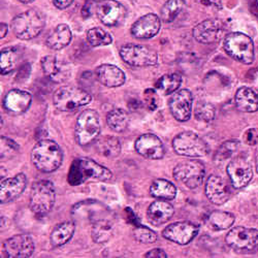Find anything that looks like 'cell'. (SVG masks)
Here are the masks:
<instances>
[{
    "instance_id": "1",
    "label": "cell",
    "mask_w": 258,
    "mask_h": 258,
    "mask_svg": "<svg viewBox=\"0 0 258 258\" xmlns=\"http://www.w3.org/2000/svg\"><path fill=\"white\" fill-rule=\"evenodd\" d=\"M112 177L113 174L109 168L98 164L93 159L82 157L75 159L72 163L69 183L73 186H78L88 181H110Z\"/></svg>"
},
{
    "instance_id": "2",
    "label": "cell",
    "mask_w": 258,
    "mask_h": 258,
    "mask_svg": "<svg viewBox=\"0 0 258 258\" xmlns=\"http://www.w3.org/2000/svg\"><path fill=\"white\" fill-rule=\"evenodd\" d=\"M31 160L42 173H53L62 163L63 152L56 142L41 140L32 149Z\"/></svg>"
},
{
    "instance_id": "3",
    "label": "cell",
    "mask_w": 258,
    "mask_h": 258,
    "mask_svg": "<svg viewBox=\"0 0 258 258\" xmlns=\"http://www.w3.org/2000/svg\"><path fill=\"white\" fill-rule=\"evenodd\" d=\"M46 19L37 10H29L15 17L12 21V30L15 35L23 40L36 37L45 28Z\"/></svg>"
},
{
    "instance_id": "4",
    "label": "cell",
    "mask_w": 258,
    "mask_h": 258,
    "mask_svg": "<svg viewBox=\"0 0 258 258\" xmlns=\"http://www.w3.org/2000/svg\"><path fill=\"white\" fill-rule=\"evenodd\" d=\"M56 192L55 187L50 181L35 182L30 193V210L38 217L46 216L55 205Z\"/></svg>"
},
{
    "instance_id": "5",
    "label": "cell",
    "mask_w": 258,
    "mask_h": 258,
    "mask_svg": "<svg viewBox=\"0 0 258 258\" xmlns=\"http://www.w3.org/2000/svg\"><path fill=\"white\" fill-rule=\"evenodd\" d=\"M223 48L228 56L243 64L254 61V45L251 37L241 32H232L225 36Z\"/></svg>"
},
{
    "instance_id": "6",
    "label": "cell",
    "mask_w": 258,
    "mask_h": 258,
    "mask_svg": "<svg viewBox=\"0 0 258 258\" xmlns=\"http://www.w3.org/2000/svg\"><path fill=\"white\" fill-rule=\"evenodd\" d=\"M54 104L61 112H73L79 107L87 105L91 100V95L82 88L74 86H66L58 89L53 97Z\"/></svg>"
},
{
    "instance_id": "7",
    "label": "cell",
    "mask_w": 258,
    "mask_h": 258,
    "mask_svg": "<svg viewBox=\"0 0 258 258\" xmlns=\"http://www.w3.org/2000/svg\"><path fill=\"white\" fill-rule=\"evenodd\" d=\"M175 152L186 157H204L210 149L205 140L192 132H184L179 134L173 141Z\"/></svg>"
},
{
    "instance_id": "8",
    "label": "cell",
    "mask_w": 258,
    "mask_h": 258,
    "mask_svg": "<svg viewBox=\"0 0 258 258\" xmlns=\"http://www.w3.org/2000/svg\"><path fill=\"white\" fill-rule=\"evenodd\" d=\"M100 122L99 115L94 110H85L79 116L76 124L75 136L77 143L86 146L93 143L99 136Z\"/></svg>"
},
{
    "instance_id": "9",
    "label": "cell",
    "mask_w": 258,
    "mask_h": 258,
    "mask_svg": "<svg viewBox=\"0 0 258 258\" xmlns=\"http://www.w3.org/2000/svg\"><path fill=\"white\" fill-rule=\"evenodd\" d=\"M120 56L124 62L132 67L145 68L152 67L157 64L158 54L153 49L141 46L128 44L120 49Z\"/></svg>"
},
{
    "instance_id": "10",
    "label": "cell",
    "mask_w": 258,
    "mask_h": 258,
    "mask_svg": "<svg viewBox=\"0 0 258 258\" xmlns=\"http://www.w3.org/2000/svg\"><path fill=\"white\" fill-rule=\"evenodd\" d=\"M175 179L184 184L187 188H198L204 182L206 169L205 165L198 160H187L179 163L174 168Z\"/></svg>"
},
{
    "instance_id": "11",
    "label": "cell",
    "mask_w": 258,
    "mask_h": 258,
    "mask_svg": "<svg viewBox=\"0 0 258 258\" xmlns=\"http://www.w3.org/2000/svg\"><path fill=\"white\" fill-rule=\"evenodd\" d=\"M225 241L235 252L251 251L258 241V229L243 226L234 227L227 233Z\"/></svg>"
},
{
    "instance_id": "12",
    "label": "cell",
    "mask_w": 258,
    "mask_h": 258,
    "mask_svg": "<svg viewBox=\"0 0 258 258\" xmlns=\"http://www.w3.org/2000/svg\"><path fill=\"white\" fill-rule=\"evenodd\" d=\"M226 33L225 24L219 19L203 21L193 29V37L201 44H214L219 41Z\"/></svg>"
},
{
    "instance_id": "13",
    "label": "cell",
    "mask_w": 258,
    "mask_h": 258,
    "mask_svg": "<svg viewBox=\"0 0 258 258\" xmlns=\"http://www.w3.org/2000/svg\"><path fill=\"white\" fill-rule=\"evenodd\" d=\"M98 19L106 26H118L124 22L126 9L117 0H101L96 7Z\"/></svg>"
},
{
    "instance_id": "14",
    "label": "cell",
    "mask_w": 258,
    "mask_h": 258,
    "mask_svg": "<svg viewBox=\"0 0 258 258\" xmlns=\"http://www.w3.org/2000/svg\"><path fill=\"white\" fill-rule=\"evenodd\" d=\"M227 175L234 188H243L250 183L253 177L251 163L244 156L235 157L227 165Z\"/></svg>"
},
{
    "instance_id": "15",
    "label": "cell",
    "mask_w": 258,
    "mask_h": 258,
    "mask_svg": "<svg viewBox=\"0 0 258 258\" xmlns=\"http://www.w3.org/2000/svg\"><path fill=\"white\" fill-rule=\"evenodd\" d=\"M200 227L189 221L176 222L169 224L163 230L165 239L179 245H187L198 235Z\"/></svg>"
},
{
    "instance_id": "16",
    "label": "cell",
    "mask_w": 258,
    "mask_h": 258,
    "mask_svg": "<svg viewBox=\"0 0 258 258\" xmlns=\"http://www.w3.org/2000/svg\"><path fill=\"white\" fill-rule=\"evenodd\" d=\"M40 63L46 77L54 83H63L71 77L72 68L64 60L50 55L42 58Z\"/></svg>"
},
{
    "instance_id": "17",
    "label": "cell",
    "mask_w": 258,
    "mask_h": 258,
    "mask_svg": "<svg viewBox=\"0 0 258 258\" xmlns=\"http://www.w3.org/2000/svg\"><path fill=\"white\" fill-rule=\"evenodd\" d=\"M137 152L148 159H161L165 154V149L161 140L153 134H145L136 142Z\"/></svg>"
},
{
    "instance_id": "18",
    "label": "cell",
    "mask_w": 258,
    "mask_h": 258,
    "mask_svg": "<svg viewBox=\"0 0 258 258\" xmlns=\"http://www.w3.org/2000/svg\"><path fill=\"white\" fill-rule=\"evenodd\" d=\"M5 250L10 258H27L34 252V242L28 234H17L5 242Z\"/></svg>"
},
{
    "instance_id": "19",
    "label": "cell",
    "mask_w": 258,
    "mask_h": 258,
    "mask_svg": "<svg viewBox=\"0 0 258 258\" xmlns=\"http://www.w3.org/2000/svg\"><path fill=\"white\" fill-rule=\"evenodd\" d=\"M192 102L193 96L189 90L183 89L178 92H175V94L169 101L171 115L180 122L188 121L191 116Z\"/></svg>"
},
{
    "instance_id": "20",
    "label": "cell",
    "mask_w": 258,
    "mask_h": 258,
    "mask_svg": "<svg viewBox=\"0 0 258 258\" xmlns=\"http://www.w3.org/2000/svg\"><path fill=\"white\" fill-rule=\"evenodd\" d=\"M206 196L213 204L220 206L230 199L231 191L225 180L219 176L212 175L206 183Z\"/></svg>"
},
{
    "instance_id": "21",
    "label": "cell",
    "mask_w": 258,
    "mask_h": 258,
    "mask_svg": "<svg viewBox=\"0 0 258 258\" xmlns=\"http://www.w3.org/2000/svg\"><path fill=\"white\" fill-rule=\"evenodd\" d=\"M27 178L24 174H18L13 178L2 181L0 186V201L3 204L17 200L25 191Z\"/></svg>"
},
{
    "instance_id": "22",
    "label": "cell",
    "mask_w": 258,
    "mask_h": 258,
    "mask_svg": "<svg viewBox=\"0 0 258 258\" xmlns=\"http://www.w3.org/2000/svg\"><path fill=\"white\" fill-rule=\"evenodd\" d=\"M161 22L155 14H148L140 18L132 27V34L136 38L148 39L155 36L160 30Z\"/></svg>"
},
{
    "instance_id": "23",
    "label": "cell",
    "mask_w": 258,
    "mask_h": 258,
    "mask_svg": "<svg viewBox=\"0 0 258 258\" xmlns=\"http://www.w3.org/2000/svg\"><path fill=\"white\" fill-rule=\"evenodd\" d=\"M31 94L19 89L8 92L4 99L5 109L13 115H21L25 113L31 104Z\"/></svg>"
},
{
    "instance_id": "24",
    "label": "cell",
    "mask_w": 258,
    "mask_h": 258,
    "mask_svg": "<svg viewBox=\"0 0 258 258\" xmlns=\"http://www.w3.org/2000/svg\"><path fill=\"white\" fill-rule=\"evenodd\" d=\"M97 80L105 87H120L126 80L125 74L113 64H102L96 69Z\"/></svg>"
},
{
    "instance_id": "25",
    "label": "cell",
    "mask_w": 258,
    "mask_h": 258,
    "mask_svg": "<svg viewBox=\"0 0 258 258\" xmlns=\"http://www.w3.org/2000/svg\"><path fill=\"white\" fill-rule=\"evenodd\" d=\"M174 207L163 200L154 202L149 207L147 215L149 221L154 225H161L166 223L174 215Z\"/></svg>"
},
{
    "instance_id": "26",
    "label": "cell",
    "mask_w": 258,
    "mask_h": 258,
    "mask_svg": "<svg viewBox=\"0 0 258 258\" xmlns=\"http://www.w3.org/2000/svg\"><path fill=\"white\" fill-rule=\"evenodd\" d=\"M235 104L243 113H255L258 111V95L253 89L242 87L235 93Z\"/></svg>"
},
{
    "instance_id": "27",
    "label": "cell",
    "mask_w": 258,
    "mask_h": 258,
    "mask_svg": "<svg viewBox=\"0 0 258 258\" xmlns=\"http://www.w3.org/2000/svg\"><path fill=\"white\" fill-rule=\"evenodd\" d=\"M72 36L71 28L67 24H60L48 36L47 46L55 51L62 50L70 45Z\"/></svg>"
},
{
    "instance_id": "28",
    "label": "cell",
    "mask_w": 258,
    "mask_h": 258,
    "mask_svg": "<svg viewBox=\"0 0 258 258\" xmlns=\"http://www.w3.org/2000/svg\"><path fill=\"white\" fill-rule=\"evenodd\" d=\"M150 195L153 198L163 201L174 200L177 196L176 186L164 179H157L153 181L150 187Z\"/></svg>"
},
{
    "instance_id": "29",
    "label": "cell",
    "mask_w": 258,
    "mask_h": 258,
    "mask_svg": "<svg viewBox=\"0 0 258 258\" xmlns=\"http://www.w3.org/2000/svg\"><path fill=\"white\" fill-rule=\"evenodd\" d=\"M76 230V225L72 221L58 224L51 233V243L55 247L66 245L72 238Z\"/></svg>"
},
{
    "instance_id": "30",
    "label": "cell",
    "mask_w": 258,
    "mask_h": 258,
    "mask_svg": "<svg viewBox=\"0 0 258 258\" xmlns=\"http://www.w3.org/2000/svg\"><path fill=\"white\" fill-rule=\"evenodd\" d=\"M114 234L113 224L105 219H100L93 223V227L91 230L92 239L97 244H103L110 241Z\"/></svg>"
},
{
    "instance_id": "31",
    "label": "cell",
    "mask_w": 258,
    "mask_h": 258,
    "mask_svg": "<svg viewBox=\"0 0 258 258\" xmlns=\"http://www.w3.org/2000/svg\"><path fill=\"white\" fill-rule=\"evenodd\" d=\"M208 223L214 230H225L232 226L234 223V216L231 213L216 211L210 214Z\"/></svg>"
},
{
    "instance_id": "32",
    "label": "cell",
    "mask_w": 258,
    "mask_h": 258,
    "mask_svg": "<svg viewBox=\"0 0 258 258\" xmlns=\"http://www.w3.org/2000/svg\"><path fill=\"white\" fill-rule=\"evenodd\" d=\"M182 84V77L179 74L164 75L156 82V89L164 95L175 93Z\"/></svg>"
},
{
    "instance_id": "33",
    "label": "cell",
    "mask_w": 258,
    "mask_h": 258,
    "mask_svg": "<svg viewBox=\"0 0 258 258\" xmlns=\"http://www.w3.org/2000/svg\"><path fill=\"white\" fill-rule=\"evenodd\" d=\"M21 54L16 48H7L2 51L0 55V69L2 75H8L12 73L18 66Z\"/></svg>"
},
{
    "instance_id": "34",
    "label": "cell",
    "mask_w": 258,
    "mask_h": 258,
    "mask_svg": "<svg viewBox=\"0 0 258 258\" xmlns=\"http://www.w3.org/2000/svg\"><path fill=\"white\" fill-rule=\"evenodd\" d=\"M97 150L104 157L115 158L121 153V144L115 137L102 138L97 143Z\"/></svg>"
},
{
    "instance_id": "35",
    "label": "cell",
    "mask_w": 258,
    "mask_h": 258,
    "mask_svg": "<svg viewBox=\"0 0 258 258\" xmlns=\"http://www.w3.org/2000/svg\"><path fill=\"white\" fill-rule=\"evenodd\" d=\"M129 122L127 113L122 109H114L106 115V123L115 133L124 132Z\"/></svg>"
},
{
    "instance_id": "36",
    "label": "cell",
    "mask_w": 258,
    "mask_h": 258,
    "mask_svg": "<svg viewBox=\"0 0 258 258\" xmlns=\"http://www.w3.org/2000/svg\"><path fill=\"white\" fill-rule=\"evenodd\" d=\"M185 7V0H167L161 9V19L170 23L179 16Z\"/></svg>"
},
{
    "instance_id": "37",
    "label": "cell",
    "mask_w": 258,
    "mask_h": 258,
    "mask_svg": "<svg viewBox=\"0 0 258 258\" xmlns=\"http://www.w3.org/2000/svg\"><path fill=\"white\" fill-rule=\"evenodd\" d=\"M87 40L92 47H102L111 45L113 38L109 32L102 28L95 27L87 32Z\"/></svg>"
},
{
    "instance_id": "38",
    "label": "cell",
    "mask_w": 258,
    "mask_h": 258,
    "mask_svg": "<svg viewBox=\"0 0 258 258\" xmlns=\"http://www.w3.org/2000/svg\"><path fill=\"white\" fill-rule=\"evenodd\" d=\"M134 236L138 242L143 244H152L157 241L156 232L143 225H139L135 228Z\"/></svg>"
},
{
    "instance_id": "39",
    "label": "cell",
    "mask_w": 258,
    "mask_h": 258,
    "mask_svg": "<svg viewBox=\"0 0 258 258\" xmlns=\"http://www.w3.org/2000/svg\"><path fill=\"white\" fill-rule=\"evenodd\" d=\"M196 118L202 122H211L215 118V107L209 102H202L196 107Z\"/></svg>"
},
{
    "instance_id": "40",
    "label": "cell",
    "mask_w": 258,
    "mask_h": 258,
    "mask_svg": "<svg viewBox=\"0 0 258 258\" xmlns=\"http://www.w3.org/2000/svg\"><path fill=\"white\" fill-rule=\"evenodd\" d=\"M2 151H0V155H2V159H11L16 156V154L19 152V146L17 143H15L13 140L8 139L6 137H2Z\"/></svg>"
},
{
    "instance_id": "41",
    "label": "cell",
    "mask_w": 258,
    "mask_h": 258,
    "mask_svg": "<svg viewBox=\"0 0 258 258\" xmlns=\"http://www.w3.org/2000/svg\"><path fill=\"white\" fill-rule=\"evenodd\" d=\"M238 142L235 141H229V142H226L224 143L217 151L216 155H215V159H217L219 161H222V160H225L227 158H229L232 153L235 151L236 148H238Z\"/></svg>"
},
{
    "instance_id": "42",
    "label": "cell",
    "mask_w": 258,
    "mask_h": 258,
    "mask_svg": "<svg viewBox=\"0 0 258 258\" xmlns=\"http://www.w3.org/2000/svg\"><path fill=\"white\" fill-rule=\"evenodd\" d=\"M144 96L148 109L150 111H155L159 104V98L156 91L154 89H147L144 93Z\"/></svg>"
},
{
    "instance_id": "43",
    "label": "cell",
    "mask_w": 258,
    "mask_h": 258,
    "mask_svg": "<svg viewBox=\"0 0 258 258\" xmlns=\"http://www.w3.org/2000/svg\"><path fill=\"white\" fill-rule=\"evenodd\" d=\"M245 143L250 146H254L258 143V129L251 128L245 134Z\"/></svg>"
},
{
    "instance_id": "44",
    "label": "cell",
    "mask_w": 258,
    "mask_h": 258,
    "mask_svg": "<svg viewBox=\"0 0 258 258\" xmlns=\"http://www.w3.org/2000/svg\"><path fill=\"white\" fill-rule=\"evenodd\" d=\"M198 4H201L205 7H210L216 10L222 9V2L221 0H196Z\"/></svg>"
},
{
    "instance_id": "45",
    "label": "cell",
    "mask_w": 258,
    "mask_h": 258,
    "mask_svg": "<svg viewBox=\"0 0 258 258\" xmlns=\"http://www.w3.org/2000/svg\"><path fill=\"white\" fill-rule=\"evenodd\" d=\"M145 257L164 258V257H167V254L165 253L164 250L159 249V248H156V249H153V250H151V251H149L148 253H146V254H145Z\"/></svg>"
},
{
    "instance_id": "46",
    "label": "cell",
    "mask_w": 258,
    "mask_h": 258,
    "mask_svg": "<svg viewBox=\"0 0 258 258\" xmlns=\"http://www.w3.org/2000/svg\"><path fill=\"white\" fill-rule=\"evenodd\" d=\"M53 2H54V5L57 9L66 10L70 6H72V4L74 3V0H53Z\"/></svg>"
},
{
    "instance_id": "47",
    "label": "cell",
    "mask_w": 258,
    "mask_h": 258,
    "mask_svg": "<svg viewBox=\"0 0 258 258\" xmlns=\"http://www.w3.org/2000/svg\"><path fill=\"white\" fill-rule=\"evenodd\" d=\"M9 31V27L6 23H2V26H0V37L4 38Z\"/></svg>"
},
{
    "instance_id": "48",
    "label": "cell",
    "mask_w": 258,
    "mask_h": 258,
    "mask_svg": "<svg viewBox=\"0 0 258 258\" xmlns=\"http://www.w3.org/2000/svg\"><path fill=\"white\" fill-rule=\"evenodd\" d=\"M19 2L22 3V4H30V3L34 2V0H19Z\"/></svg>"
},
{
    "instance_id": "49",
    "label": "cell",
    "mask_w": 258,
    "mask_h": 258,
    "mask_svg": "<svg viewBox=\"0 0 258 258\" xmlns=\"http://www.w3.org/2000/svg\"><path fill=\"white\" fill-rule=\"evenodd\" d=\"M256 171L258 173V151H257V154H256Z\"/></svg>"
}]
</instances>
